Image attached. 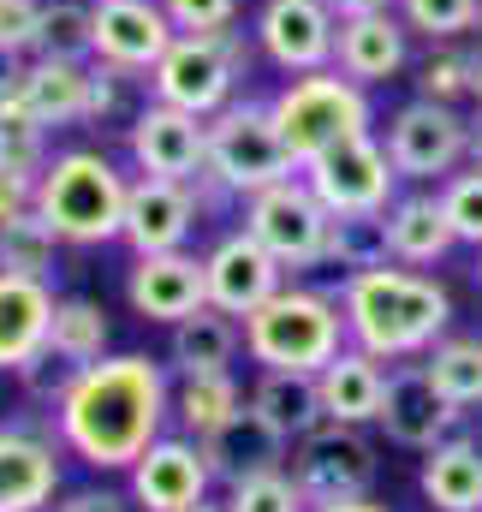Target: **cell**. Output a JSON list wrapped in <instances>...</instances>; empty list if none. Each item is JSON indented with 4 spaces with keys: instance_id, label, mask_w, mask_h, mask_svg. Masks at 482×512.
I'll list each match as a JSON object with an SVG mask.
<instances>
[{
    "instance_id": "6da1fadb",
    "label": "cell",
    "mask_w": 482,
    "mask_h": 512,
    "mask_svg": "<svg viewBox=\"0 0 482 512\" xmlns=\"http://www.w3.org/2000/svg\"><path fill=\"white\" fill-rule=\"evenodd\" d=\"M167 417H173L167 370L143 352H120L72 376L66 399L54 405V435L90 471H131L149 453V441H161Z\"/></svg>"
},
{
    "instance_id": "7a4b0ae2",
    "label": "cell",
    "mask_w": 482,
    "mask_h": 512,
    "mask_svg": "<svg viewBox=\"0 0 482 512\" xmlns=\"http://www.w3.org/2000/svg\"><path fill=\"white\" fill-rule=\"evenodd\" d=\"M340 310H346V334L352 346H363L369 358L381 364H405V358H423L447 322H453V298L435 274L423 268H405V262H381V268H363L340 280Z\"/></svg>"
},
{
    "instance_id": "3957f363",
    "label": "cell",
    "mask_w": 482,
    "mask_h": 512,
    "mask_svg": "<svg viewBox=\"0 0 482 512\" xmlns=\"http://www.w3.org/2000/svg\"><path fill=\"white\" fill-rule=\"evenodd\" d=\"M346 310L334 292L316 286H280L268 304H256L244 316V358L262 370H292V376H316L322 364H334L346 352Z\"/></svg>"
},
{
    "instance_id": "277c9868",
    "label": "cell",
    "mask_w": 482,
    "mask_h": 512,
    "mask_svg": "<svg viewBox=\"0 0 482 512\" xmlns=\"http://www.w3.org/2000/svg\"><path fill=\"white\" fill-rule=\"evenodd\" d=\"M131 179L108 149H60L36 173V215L60 233V245H108L120 239Z\"/></svg>"
},
{
    "instance_id": "5b68a950",
    "label": "cell",
    "mask_w": 482,
    "mask_h": 512,
    "mask_svg": "<svg viewBox=\"0 0 482 512\" xmlns=\"http://www.w3.org/2000/svg\"><path fill=\"white\" fill-rule=\"evenodd\" d=\"M274 126H280V143L298 167H310L316 155L352 143V137H369L375 131V102L358 78H346L340 66H322V72H298L286 78L274 96Z\"/></svg>"
},
{
    "instance_id": "8992f818",
    "label": "cell",
    "mask_w": 482,
    "mask_h": 512,
    "mask_svg": "<svg viewBox=\"0 0 482 512\" xmlns=\"http://www.w3.org/2000/svg\"><path fill=\"white\" fill-rule=\"evenodd\" d=\"M233 197H256L280 179L298 173V161L286 155L280 126H274V108L262 96H233L221 114H209V161H203Z\"/></svg>"
},
{
    "instance_id": "52a82bcc",
    "label": "cell",
    "mask_w": 482,
    "mask_h": 512,
    "mask_svg": "<svg viewBox=\"0 0 482 512\" xmlns=\"http://www.w3.org/2000/svg\"><path fill=\"white\" fill-rule=\"evenodd\" d=\"M244 233L262 239V251L274 256L286 274L298 268H322L328 262V233H334V215L322 209V197L304 185V173L244 197Z\"/></svg>"
},
{
    "instance_id": "ba28073f",
    "label": "cell",
    "mask_w": 482,
    "mask_h": 512,
    "mask_svg": "<svg viewBox=\"0 0 482 512\" xmlns=\"http://www.w3.org/2000/svg\"><path fill=\"white\" fill-rule=\"evenodd\" d=\"M292 483L304 489L310 507H334V501H358L375 483V441L358 423H334L322 417L310 435L292 441Z\"/></svg>"
},
{
    "instance_id": "9c48e42d",
    "label": "cell",
    "mask_w": 482,
    "mask_h": 512,
    "mask_svg": "<svg viewBox=\"0 0 482 512\" xmlns=\"http://www.w3.org/2000/svg\"><path fill=\"white\" fill-rule=\"evenodd\" d=\"M298 173L322 197L328 215H387V203L399 197V167H393V155H387V143L375 131L328 149V155H316Z\"/></svg>"
},
{
    "instance_id": "30bf717a",
    "label": "cell",
    "mask_w": 482,
    "mask_h": 512,
    "mask_svg": "<svg viewBox=\"0 0 482 512\" xmlns=\"http://www.w3.org/2000/svg\"><path fill=\"white\" fill-rule=\"evenodd\" d=\"M381 143H387L399 179H435L441 185L447 173H459V161H471V120L453 102L417 96V102L393 108Z\"/></svg>"
},
{
    "instance_id": "8fae6325",
    "label": "cell",
    "mask_w": 482,
    "mask_h": 512,
    "mask_svg": "<svg viewBox=\"0 0 482 512\" xmlns=\"http://www.w3.org/2000/svg\"><path fill=\"white\" fill-rule=\"evenodd\" d=\"M125 155H131V167L149 173V179H197L203 161H209V120L149 96L143 108H131Z\"/></svg>"
},
{
    "instance_id": "7c38bea8",
    "label": "cell",
    "mask_w": 482,
    "mask_h": 512,
    "mask_svg": "<svg viewBox=\"0 0 482 512\" xmlns=\"http://www.w3.org/2000/svg\"><path fill=\"white\" fill-rule=\"evenodd\" d=\"M149 96L155 102H173L185 114H221L233 96H239V72L227 66V54L215 48V36H173V48L149 66Z\"/></svg>"
},
{
    "instance_id": "4fadbf2b",
    "label": "cell",
    "mask_w": 482,
    "mask_h": 512,
    "mask_svg": "<svg viewBox=\"0 0 482 512\" xmlns=\"http://www.w3.org/2000/svg\"><path fill=\"white\" fill-rule=\"evenodd\" d=\"M173 18L161 0H90V60L149 78V66L173 48Z\"/></svg>"
},
{
    "instance_id": "5bb4252c",
    "label": "cell",
    "mask_w": 482,
    "mask_h": 512,
    "mask_svg": "<svg viewBox=\"0 0 482 512\" xmlns=\"http://www.w3.org/2000/svg\"><path fill=\"white\" fill-rule=\"evenodd\" d=\"M334 36H340V18L328 0H262V12H256L262 60L292 78L334 66Z\"/></svg>"
},
{
    "instance_id": "9a60e30c",
    "label": "cell",
    "mask_w": 482,
    "mask_h": 512,
    "mask_svg": "<svg viewBox=\"0 0 482 512\" xmlns=\"http://www.w3.org/2000/svg\"><path fill=\"white\" fill-rule=\"evenodd\" d=\"M203 209L191 197L185 179H149L137 173L131 191H125V221L120 239L131 245V256H155V251H185L191 233H197Z\"/></svg>"
},
{
    "instance_id": "2e32d148",
    "label": "cell",
    "mask_w": 482,
    "mask_h": 512,
    "mask_svg": "<svg viewBox=\"0 0 482 512\" xmlns=\"http://www.w3.org/2000/svg\"><path fill=\"white\" fill-rule=\"evenodd\" d=\"M459 417H465V411H453V405L435 393L423 358H405V364L387 376V387H381V411H375V423L387 429V441H393V447H411V453L441 447V441L459 429Z\"/></svg>"
},
{
    "instance_id": "e0dca14e",
    "label": "cell",
    "mask_w": 482,
    "mask_h": 512,
    "mask_svg": "<svg viewBox=\"0 0 482 512\" xmlns=\"http://www.w3.org/2000/svg\"><path fill=\"white\" fill-rule=\"evenodd\" d=\"M209 483H215V471L203 459V441H191V435H161L131 465V501L143 512L197 507V501H209Z\"/></svg>"
},
{
    "instance_id": "ac0fdd59",
    "label": "cell",
    "mask_w": 482,
    "mask_h": 512,
    "mask_svg": "<svg viewBox=\"0 0 482 512\" xmlns=\"http://www.w3.org/2000/svg\"><path fill=\"white\" fill-rule=\"evenodd\" d=\"M125 304L143 316V322H185L209 304V280H203V256L191 251H155L137 256L131 274H125Z\"/></svg>"
},
{
    "instance_id": "d6986e66",
    "label": "cell",
    "mask_w": 482,
    "mask_h": 512,
    "mask_svg": "<svg viewBox=\"0 0 482 512\" xmlns=\"http://www.w3.org/2000/svg\"><path fill=\"white\" fill-rule=\"evenodd\" d=\"M203 280H209V304L244 322L256 304H268L286 286V268L262 251V239H250L239 227V233L215 239V251L203 256Z\"/></svg>"
},
{
    "instance_id": "ffe728a7",
    "label": "cell",
    "mask_w": 482,
    "mask_h": 512,
    "mask_svg": "<svg viewBox=\"0 0 482 512\" xmlns=\"http://www.w3.org/2000/svg\"><path fill=\"white\" fill-rule=\"evenodd\" d=\"M286 453H292V441L244 399L239 411L227 417V423H215L209 435H203V459H209V471H215V483H244V477H262V471H280L286 465Z\"/></svg>"
},
{
    "instance_id": "44dd1931",
    "label": "cell",
    "mask_w": 482,
    "mask_h": 512,
    "mask_svg": "<svg viewBox=\"0 0 482 512\" xmlns=\"http://www.w3.org/2000/svg\"><path fill=\"white\" fill-rule=\"evenodd\" d=\"M411 60V30L399 12H369V18H340V36H334V66L346 78L369 84H387L399 78Z\"/></svg>"
},
{
    "instance_id": "7402d4cb",
    "label": "cell",
    "mask_w": 482,
    "mask_h": 512,
    "mask_svg": "<svg viewBox=\"0 0 482 512\" xmlns=\"http://www.w3.org/2000/svg\"><path fill=\"white\" fill-rule=\"evenodd\" d=\"M48 322H54V286L0 274V376H18L36 352H48Z\"/></svg>"
},
{
    "instance_id": "603a6c76",
    "label": "cell",
    "mask_w": 482,
    "mask_h": 512,
    "mask_svg": "<svg viewBox=\"0 0 482 512\" xmlns=\"http://www.w3.org/2000/svg\"><path fill=\"white\" fill-rule=\"evenodd\" d=\"M60 489L54 435L0 429V512H42Z\"/></svg>"
},
{
    "instance_id": "cb8c5ba5",
    "label": "cell",
    "mask_w": 482,
    "mask_h": 512,
    "mask_svg": "<svg viewBox=\"0 0 482 512\" xmlns=\"http://www.w3.org/2000/svg\"><path fill=\"white\" fill-rule=\"evenodd\" d=\"M453 221L441 209V191H411L387 203V256L405 268H429L453 251Z\"/></svg>"
},
{
    "instance_id": "d4e9b609",
    "label": "cell",
    "mask_w": 482,
    "mask_h": 512,
    "mask_svg": "<svg viewBox=\"0 0 482 512\" xmlns=\"http://www.w3.org/2000/svg\"><path fill=\"white\" fill-rule=\"evenodd\" d=\"M24 102L48 131L84 126L90 108V60H60V54H30L24 60Z\"/></svg>"
},
{
    "instance_id": "484cf974",
    "label": "cell",
    "mask_w": 482,
    "mask_h": 512,
    "mask_svg": "<svg viewBox=\"0 0 482 512\" xmlns=\"http://www.w3.org/2000/svg\"><path fill=\"white\" fill-rule=\"evenodd\" d=\"M239 352H244V322L215 310V304L173 322V340H167V358H173L179 376H221V370H233Z\"/></svg>"
},
{
    "instance_id": "4316f807",
    "label": "cell",
    "mask_w": 482,
    "mask_h": 512,
    "mask_svg": "<svg viewBox=\"0 0 482 512\" xmlns=\"http://www.w3.org/2000/svg\"><path fill=\"white\" fill-rule=\"evenodd\" d=\"M381 387H387V370H381V358H369L363 346H346L334 364H322L316 370V393H322V411L334 417V423H375V411H381Z\"/></svg>"
},
{
    "instance_id": "83f0119b",
    "label": "cell",
    "mask_w": 482,
    "mask_h": 512,
    "mask_svg": "<svg viewBox=\"0 0 482 512\" xmlns=\"http://www.w3.org/2000/svg\"><path fill=\"white\" fill-rule=\"evenodd\" d=\"M423 495L435 512H482V447L465 435H447L423 453Z\"/></svg>"
},
{
    "instance_id": "f1b7e54d",
    "label": "cell",
    "mask_w": 482,
    "mask_h": 512,
    "mask_svg": "<svg viewBox=\"0 0 482 512\" xmlns=\"http://www.w3.org/2000/svg\"><path fill=\"white\" fill-rule=\"evenodd\" d=\"M250 405L286 435V441H298V435H310L328 411H322V393H316V376H292V370H262L256 387H250Z\"/></svg>"
},
{
    "instance_id": "f546056e",
    "label": "cell",
    "mask_w": 482,
    "mask_h": 512,
    "mask_svg": "<svg viewBox=\"0 0 482 512\" xmlns=\"http://www.w3.org/2000/svg\"><path fill=\"white\" fill-rule=\"evenodd\" d=\"M423 370H429L435 393L453 411H477L482 405V340L477 334H441L423 352Z\"/></svg>"
},
{
    "instance_id": "4dcf8cb0",
    "label": "cell",
    "mask_w": 482,
    "mask_h": 512,
    "mask_svg": "<svg viewBox=\"0 0 482 512\" xmlns=\"http://www.w3.org/2000/svg\"><path fill=\"white\" fill-rule=\"evenodd\" d=\"M48 352L66 364H96L108 358V310L96 298H54V322H48Z\"/></svg>"
},
{
    "instance_id": "1f68e13d",
    "label": "cell",
    "mask_w": 482,
    "mask_h": 512,
    "mask_svg": "<svg viewBox=\"0 0 482 512\" xmlns=\"http://www.w3.org/2000/svg\"><path fill=\"white\" fill-rule=\"evenodd\" d=\"M244 405V387L233 382V370H221V376H179L173 387V423L191 435V441H203L215 423H227L233 411Z\"/></svg>"
},
{
    "instance_id": "d6a6232c",
    "label": "cell",
    "mask_w": 482,
    "mask_h": 512,
    "mask_svg": "<svg viewBox=\"0 0 482 512\" xmlns=\"http://www.w3.org/2000/svg\"><path fill=\"white\" fill-rule=\"evenodd\" d=\"M60 268V233L24 209L12 221H0V274H24V280H54Z\"/></svg>"
},
{
    "instance_id": "836d02e7",
    "label": "cell",
    "mask_w": 482,
    "mask_h": 512,
    "mask_svg": "<svg viewBox=\"0 0 482 512\" xmlns=\"http://www.w3.org/2000/svg\"><path fill=\"white\" fill-rule=\"evenodd\" d=\"M48 126L30 114V102H24V84H18V96H6L0 102V167L6 173H42L48 167Z\"/></svg>"
},
{
    "instance_id": "e575fe53",
    "label": "cell",
    "mask_w": 482,
    "mask_h": 512,
    "mask_svg": "<svg viewBox=\"0 0 482 512\" xmlns=\"http://www.w3.org/2000/svg\"><path fill=\"white\" fill-rule=\"evenodd\" d=\"M328 262L346 268V274H363V268L393 262V256H387V215H334Z\"/></svg>"
},
{
    "instance_id": "d590c367",
    "label": "cell",
    "mask_w": 482,
    "mask_h": 512,
    "mask_svg": "<svg viewBox=\"0 0 482 512\" xmlns=\"http://www.w3.org/2000/svg\"><path fill=\"white\" fill-rule=\"evenodd\" d=\"M399 18L411 36L429 42H459L465 30L482 24V0H399Z\"/></svg>"
},
{
    "instance_id": "8d00e7d4",
    "label": "cell",
    "mask_w": 482,
    "mask_h": 512,
    "mask_svg": "<svg viewBox=\"0 0 482 512\" xmlns=\"http://www.w3.org/2000/svg\"><path fill=\"white\" fill-rule=\"evenodd\" d=\"M417 96H429V102H465L471 96V48L429 42V54L417 60Z\"/></svg>"
},
{
    "instance_id": "74e56055",
    "label": "cell",
    "mask_w": 482,
    "mask_h": 512,
    "mask_svg": "<svg viewBox=\"0 0 482 512\" xmlns=\"http://www.w3.org/2000/svg\"><path fill=\"white\" fill-rule=\"evenodd\" d=\"M60 60H90V0H42V48Z\"/></svg>"
},
{
    "instance_id": "f35d334b",
    "label": "cell",
    "mask_w": 482,
    "mask_h": 512,
    "mask_svg": "<svg viewBox=\"0 0 482 512\" xmlns=\"http://www.w3.org/2000/svg\"><path fill=\"white\" fill-rule=\"evenodd\" d=\"M227 512H310L304 489L292 483V471H262V477H244L227 489Z\"/></svg>"
},
{
    "instance_id": "ab89813d",
    "label": "cell",
    "mask_w": 482,
    "mask_h": 512,
    "mask_svg": "<svg viewBox=\"0 0 482 512\" xmlns=\"http://www.w3.org/2000/svg\"><path fill=\"white\" fill-rule=\"evenodd\" d=\"M435 191H441V209H447V221H453V239L482 251V167L447 173Z\"/></svg>"
},
{
    "instance_id": "60d3db41",
    "label": "cell",
    "mask_w": 482,
    "mask_h": 512,
    "mask_svg": "<svg viewBox=\"0 0 482 512\" xmlns=\"http://www.w3.org/2000/svg\"><path fill=\"white\" fill-rule=\"evenodd\" d=\"M131 84H143L137 72H120L108 60H90V108H84V126H102V120H120Z\"/></svg>"
},
{
    "instance_id": "b9f144b4",
    "label": "cell",
    "mask_w": 482,
    "mask_h": 512,
    "mask_svg": "<svg viewBox=\"0 0 482 512\" xmlns=\"http://www.w3.org/2000/svg\"><path fill=\"white\" fill-rule=\"evenodd\" d=\"M42 48V0H0V54L30 60Z\"/></svg>"
},
{
    "instance_id": "7bdbcfd3",
    "label": "cell",
    "mask_w": 482,
    "mask_h": 512,
    "mask_svg": "<svg viewBox=\"0 0 482 512\" xmlns=\"http://www.w3.org/2000/svg\"><path fill=\"white\" fill-rule=\"evenodd\" d=\"M161 6H167V18H173L179 36L227 30V24H239V12H244V0H161Z\"/></svg>"
},
{
    "instance_id": "ee69618b",
    "label": "cell",
    "mask_w": 482,
    "mask_h": 512,
    "mask_svg": "<svg viewBox=\"0 0 482 512\" xmlns=\"http://www.w3.org/2000/svg\"><path fill=\"white\" fill-rule=\"evenodd\" d=\"M72 376H78V364H66V358H54V352H36V358L18 370V382H24V393H30L36 405H60L66 387H72Z\"/></svg>"
},
{
    "instance_id": "f6af8a7d",
    "label": "cell",
    "mask_w": 482,
    "mask_h": 512,
    "mask_svg": "<svg viewBox=\"0 0 482 512\" xmlns=\"http://www.w3.org/2000/svg\"><path fill=\"white\" fill-rule=\"evenodd\" d=\"M209 36H215V48L227 54V66H233L239 78H250V66H256V54H262V48H256V30L227 24V30H209Z\"/></svg>"
},
{
    "instance_id": "bcb514c9",
    "label": "cell",
    "mask_w": 482,
    "mask_h": 512,
    "mask_svg": "<svg viewBox=\"0 0 482 512\" xmlns=\"http://www.w3.org/2000/svg\"><path fill=\"white\" fill-rule=\"evenodd\" d=\"M24 209H36V179L0 167V221H12V215H24Z\"/></svg>"
},
{
    "instance_id": "7dc6e473",
    "label": "cell",
    "mask_w": 482,
    "mask_h": 512,
    "mask_svg": "<svg viewBox=\"0 0 482 512\" xmlns=\"http://www.w3.org/2000/svg\"><path fill=\"white\" fill-rule=\"evenodd\" d=\"M137 501H125L114 489H78V495H66L54 512H131Z\"/></svg>"
},
{
    "instance_id": "c3c4849f",
    "label": "cell",
    "mask_w": 482,
    "mask_h": 512,
    "mask_svg": "<svg viewBox=\"0 0 482 512\" xmlns=\"http://www.w3.org/2000/svg\"><path fill=\"white\" fill-rule=\"evenodd\" d=\"M334 18H369V12H399V0H328Z\"/></svg>"
},
{
    "instance_id": "681fc988",
    "label": "cell",
    "mask_w": 482,
    "mask_h": 512,
    "mask_svg": "<svg viewBox=\"0 0 482 512\" xmlns=\"http://www.w3.org/2000/svg\"><path fill=\"white\" fill-rule=\"evenodd\" d=\"M18 84H24V60L18 54H0V102L18 96Z\"/></svg>"
},
{
    "instance_id": "f907efd6",
    "label": "cell",
    "mask_w": 482,
    "mask_h": 512,
    "mask_svg": "<svg viewBox=\"0 0 482 512\" xmlns=\"http://www.w3.org/2000/svg\"><path fill=\"white\" fill-rule=\"evenodd\" d=\"M310 512H387V507H375L369 495H358V501H334V507H310Z\"/></svg>"
},
{
    "instance_id": "816d5d0a",
    "label": "cell",
    "mask_w": 482,
    "mask_h": 512,
    "mask_svg": "<svg viewBox=\"0 0 482 512\" xmlns=\"http://www.w3.org/2000/svg\"><path fill=\"white\" fill-rule=\"evenodd\" d=\"M471 102H477V114H482V48H471Z\"/></svg>"
},
{
    "instance_id": "f5cc1de1",
    "label": "cell",
    "mask_w": 482,
    "mask_h": 512,
    "mask_svg": "<svg viewBox=\"0 0 482 512\" xmlns=\"http://www.w3.org/2000/svg\"><path fill=\"white\" fill-rule=\"evenodd\" d=\"M471 167H482V114L471 120Z\"/></svg>"
},
{
    "instance_id": "db71d44e",
    "label": "cell",
    "mask_w": 482,
    "mask_h": 512,
    "mask_svg": "<svg viewBox=\"0 0 482 512\" xmlns=\"http://www.w3.org/2000/svg\"><path fill=\"white\" fill-rule=\"evenodd\" d=\"M185 512H227V507H209V501H197V507H185Z\"/></svg>"
},
{
    "instance_id": "11a10c76",
    "label": "cell",
    "mask_w": 482,
    "mask_h": 512,
    "mask_svg": "<svg viewBox=\"0 0 482 512\" xmlns=\"http://www.w3.org/2000/svg\"><path fill=\"white\" fill-rule=\"evenodd\" d=\"M477 286H482V251H477Z\"/></svg>"
}]
</instances>
